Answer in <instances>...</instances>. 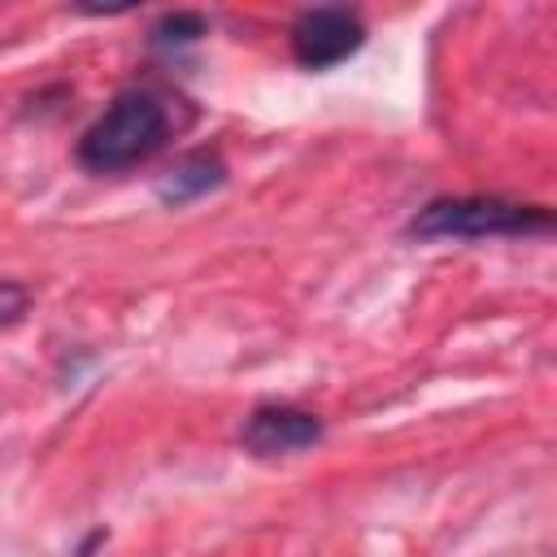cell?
Masks as SVG:
<instances>
[{
	"instance_id": "3957f363",
	"label": "cell",
	"mask_w": 557,
	"mask_h": 557,
	"mask_svg": "<svg viewBox=\"0 0 557 557\" xmlns=\"http://www.w3.org/2000/svg\"><path fill=\"white\" fill-rule=\"evenodd\" d=\"M287 39H292V61L309 74H322V70H335L339 61H348L352 52H361L366 22L348 4H313V9L296 13Z\"/></svg>"
},
{
	"instance_id": "52a82bcc",
	"label": "cell",
	"mask_w": 557,
	"mask_h": 557,
	"mask_svg": "<svg viewBox=\"0 0 557 557\" xmlns=\"http://www.w3.org/2000/svg\"><path fill=\"white\" fill-rule=\"evenodd\" d=\"M26 309H30V292L22 283H13V278H0V326L22 322Z\"/></svg>"
},
{
	"instance_id": "8992f818",
	"label": "cell",
	"mask_w": 557,
	"mask_h": 557,
	"mask_svg": "<svg viewBox=\"0 0 557 557\" xmlns=\"http://www.w3.org/2000/svg\"><path fill=\"white\" fill-rule=\"evenodd\" d=\"M200 35H209V17L205 13H191V9L165 13L152 26V44H161V48H183V44H196Z\"/></svg>"
},
{
	"instance_id": "277c9868",
	"label": "cell",
	"mask_w": 557,
	"mask_h": 557,
	"mask_svg": "<svg viewBox=\"0 0 557 557\" xmlns=\"http://www.w3.org/2000/svg\"><path fill=\"white\" fill-rule=\"evenodd\" d=\"M326 435V422L313 413V409H300V405H257L244 426H239V448L248 457H292V453H305L313 444H322Z\"/></svg>"
},
{
	"instance_id": "6da1fadb",
	"label": "cell",
	"mask_w": 557,
	"mask_h": 557,
	"mask_svg": "<svg viewBox=\"0 0 557 557\" xmlns=\"http://www.w3.org/2000/svg\"><path fill=\"white\" fill-rule=\"evenodd\" d=\"M165 139H170V104L148 87H126L78 135L74 161L87 174H122L152 161L165 148Z\"/></svg>"
},
{
	"instance_id": "5b68a950",
	"label": "cell",
	"mask_w": 557,
	"mask_h": 557,
	"mask_svg": "<svg viewBox=\"0 0 557 557\" xmlns=\"http://www.w3.org/2000/svg\"><path fill=\"white\" fill-rule=\"evenodd\" d=\"M226 183V161L218 152H183L161 178H157V200L170 209H183L209 191H218Z\"/></svg>"
},
{
	"instance_id": "7a4b0ae2",
	"label": "cell",
	"mask_w": 557,
	"mask_h": 557,
	"mask_svg": "<svg viewBox=\"0 0 557 557\" xmlns=\"http://www.w3.org/2000/svg\"><path fill=\"white\" fill-rule=\"evenodd\" d=\"M548 231H553L548 205H527V200L487 196V191L435 196L405 226V235L418 244H435V239H531V235H548Z\"/></svg>"
}]
</instances>
